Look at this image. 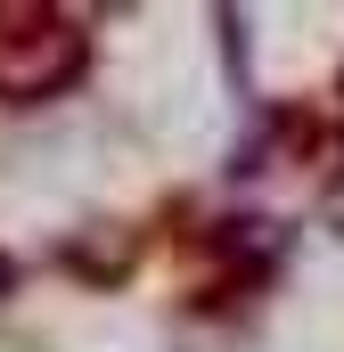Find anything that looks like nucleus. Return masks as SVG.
I'll return each mask as SVG.
<instances>
[{"mask_svg":"<svg viewBox=\"0 0 344 352\" xmlns=\"http://www.w3.org/2000/svg\"><path fill=\"white\" fill-rule=\"evenodd\" d=\"M8 278H17V270H8V254H0V295H8Z\"/></svg>","mask_w":344,"mask_h":352,"instance_id":"1","label":"nucleus"}]
</instances>
